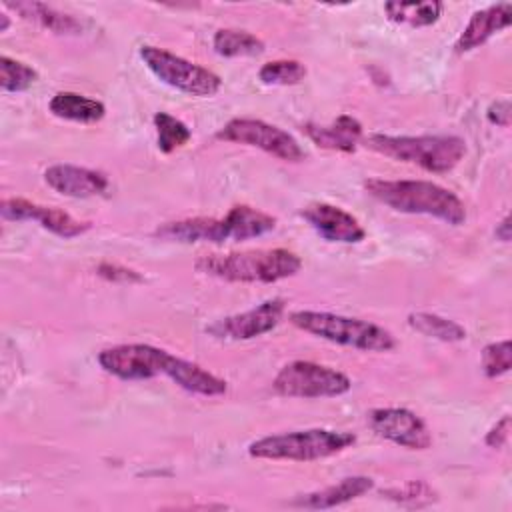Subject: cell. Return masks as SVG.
I'll return each instance as SVG.
<instances>
[{
    "mask_svg": "<svg viewBox=\"0 0 512 512\" xmlns=\"http://www.w3.org/2000/svg\"><path fill=\"white\" fill-rule=\"evenodd\" d=\"M384 498L402 506H426L436 502L434 488L424 480H410L402 486H392L380 492Z\"/></svg>",
    "mask_w": 512,
    "mask_h": 512,
    "instance_id": "obj_28",
    "label": "cell"
},
{
    "mask_svg": "<svg viewBox=\"0 0 512 512\" xmlns=\"http://www.w3.org/2000/svg\"><path fill=\"white\" fill-rule=\"evenodd\" d=\"M96 274L104 280H110V282H124V284H132V282H142L144 278L132 270V268H126V266H120V264H110V262H102L96 266Z\"/></svg>",
    "mask_w": 512,
    "mask_h": 512,
    "instance_id": "obj_30",
    "label": "cell"
},
{
    "mask_svg": "<svg viewBox=\"0 0 512 512\" xmlns=\"http://www.w3.org/2000/svg\"><path fill=\"white\" fill-rule=\"evenodd\" d=\"M258 78L262 84L272 86H294L306 78V66L300 60H270L260 66Z\"/></svg>",
    "mask_w": 512,
    "mask_h": 512,
    "instance_id": "obj_26",
    "label": "cell"
},
{
    "mask_svg": "<svg viewBox=\"0 0 512 512\" xmlns=\"http://www.w3.org/2000/svg\"><path fill=\"white\" fill-rule=\"evenodd\" d=\"M0 18H2V26H0V32H6V30H8V26H10V20H8V16H6V14H0Z\"/></svg>",
    "mask_w": 512,
    "mask_h": 512,
    "instance_id": "obj_34",
    "label": "cell"
},
{
    "mask_svg": "<svg viewBox=\"0 0 512 512\" xmlns=\"http://www.w3.org/2000/svg\"><path fill=\"white\" fill-rule=\"evenodd\" d=\"M300 216L328 242L356 244L362 242L366 236V230L356 216L328 202L308 204L300 212Z\"/></svg>",
    "mask_w": 512,
    "mask_h": 512,
    "instance_id": "obj_14",
    "label": "cell"
},
{
    "mask_svg": "<svg viewBox=\"0 0 512 512\" xmlns=\"http://www.w3.org/2000/svg\"><path fill=\"white\" fill-rule=\"evenodd\" d=\"M364 188L372 198L396 212L434 216L450 226H462L466 222L464 202L436 182L370 178L364 182Z\"/></svg>",
    "mask_w": 512,
    "mask_h": 512,
    "instance_id": "obj_2",
    "label": "cell"
},
{
    "mask_svg": "<svg viewBox=\"0 0 512 512\" xmlns=\"http://www.w3.org/2000/svg\"><path fill=\"white\" fill-rule=\"evenodd\" d=\"M0 214L4 220H14V222L34 220L42 228H46L48 232H52L64 240L82 236L84 232H88L92 228V222L76 220L74 216H70L68 212H64L60 208L42 206V204L30 202L26 198H6L0 206Z\"/></svg>",
    "mask_w": 512,
    "mask_h": 512,
    "instance_id": "obj_13",
    "label": "cell"
},
{
    "mask_svg": "<svg viewBox=\"0 0 512 512\" xmlns=\"http://www.w3.org/2000/svg\"><path fill=\"white\" fill-rule=\"evenodd\" d=\"M140 58L146 68L164 84L190 94V96H214L222 88V78L178 54L164 48L144 44L140 46Z\"/></svg>",
    "mask_w": 512,
    "mask_h": 512,
    "instance_id": "obj_8",
    "label": "cell"
},
{
    "mask_svg": "<svg viewBox=\"0 0 512 512\" xmlns=\"http://www.w3.org/2000/svg\"><path fill=\"white\" fill-rule=\"evenodd\" d=\"M290 322L316 338L362 352H390L396 348L392 332L362 318L318 310H296L290 314Z\"/></svg>",
    "mask_w": 512,
    "mask_h": 512,
    "instance_id": "obj_5",
    "label": "cell"
},
{
    "mask_svg": "<svg viewBox=\"0 0 512 512\" xmlns=\"http://www.w3.org/2000/svg\"><path fill=\"white\" fill-rule=\"evenodd\" d=\"M272 388L280 396L288 398H336L350 392V378L326 364L310 360H294L280 368Z\"/></svg>",
    "mask_w": 512,
    "mask_h": 512,
    "instance_id": "obj_7",
    "label": "cell"
},
{
    "mask_svg": "<svg viewBox=\"0 0 512 512\" xmlns=\"http://www.w3.org/2000/svg\"><path fill=\"white\" fill-rule=\"evenodd\" d=\"M172 354L152 344H116L98 352V364L104 372L126 380H150L160 374L166 376Z\"/></svg>",
    "mask_w": 512,
    "mask_h": 512,
    "instance_id": "obj_10",
    "label": "cell"
},
{
    "mask_svg": "<svg viewBox=\"0 0 512 512\" xmlns=\"http://www.w3.org/2000/svg\"><path fill=\"white\" fill-rule=\"evenodd\" d=\"M212 46L224 58L260 56L266 50V44L256 34L238 28H220L212 38Z\"/></svg>",
    "mask_w": 512,
    "mask_h": 512,
    "instance_id": "obj_23",
    "label": "cell"
},
{
    "mask_svg": "<svg viewBox=\"0 0 512 512\" xmlns=\"http://www.w3.org/2000/svg\"><path fill=\"white\" fill-rule=\"evenodd\" d=\"M364 146L386 158L416 164L426 172L446 174L454 170L466 156V142L452 134H422V136H390L368 134Z\"/></svg>",
    "mask_w": 512,
    "mask_h": 512,
    "instance_id": "obj_4",
    "label": "cell"
},
{
    "mask_svg": "<svg viewBox=\"0 0 512 512\" xmlns=\"http://www.w3.org/2000/svg\"><path fill=\"white\" fill-rule=\"evenodd\" d=\"M284 310L286 302L282 298H270L246 312L212 322L206 332L218 340H252L272 332L280 324Z\"/></svg>",
    "mask_w": 512,
    "mask_h": 512,
    "instance_id": "obj_12",
    "label": "cell"
},
{
    "mask_svg": "<svg viewBox=\"0 0 512 512\" xmlns=\"http://www.w3.org/2000/svg\"><path fill=\"white\" fill-rule=\"evenodd\" d=\"M38 80V72L10 56H0V86L4 92H24Z\"/></svg>",
    "mask_w": 512,
    "mask_h": 512,
    "instance_id": "obj_27",
    "label": "cell"
},
{
    "mask_svg": "<svg viewBox=\"0 0 512 512\" xmlns=\"http://www.w3.org/2000/svg\"><path fill=\"white\" fill-rule=\"evenodd\" d=\"M152 122H154V128H156L158 150L164 152V154L174 152L176 148L188 144L190 138H192L190 128L180 118H176L168 112H156Z\"/></svg>",
    "mask_w": 512,
    "mask_h": 512,
    "instance_id": "obj_25",
    "label": "cell"
},
{
    "mask_svg": "<svg viewBox=\"0 0 512 512\" xmlns=\"http://www.w3.org/2000/svg\"><path fill=\"white\" fill-rule=\"evenodd\" d=\"M356 442L352 432L332 428H308L272 434L248 444V454L260 460L314 462L344 452Z\"/></svg>",
    "mask_w": 512,
    "mask_h": 512,
    "instance_id": "obj_6",
    "label": "cell"
},
{
    "mask_svg": "<svg viewBox=\"0 0 512 512\" xmlns=\"http://www.w3.org/2000/svg\"><path fill=\"white\" fill-rule=\"evenodd\" d=\"M374 488V480L370 476H346L336 484H330L326 488L298 494L292 504L300 508H312V510H324L334 508L340 504H346L350 500H356L364 494H368Z\"/></svg>",
    "mask_w": 512,
    "mask_h": 512,
    "instance_id": "obj_17",
    "label": "cell"
},
{
    "mask_svg": "<svg viewBox=\"0 0 512 512\" xmlns=\"http://www.w3.org/2000/svg\"><path fill=\"white\" fill-rule=\"evenodd\" d=\"M510 22H512V4L510 2L494 4V6H488L484 10H478V12L472 14L466 28L458 36V40L454 44V50L458 54L470 52V50L482 46L486 40H490L500 30L508 28Z\"/></svg>",
    "mask_w": 512,
    "mask_h": 512,
    "instance_id": "obj_16",
    "label": "cell"
},
{
    "mask_svg": "<svg viewBox=\"0 0 512 512\" xmlns=\"http://www.w3.org/2000/svg\"><path fill=\"white\" fill-rule=\"evenodd\" d=\"M4 6L18 12L24 20H32L60 36H78L84 30L82 20H78L74 14L56 10L54 6L42 2H4Z\"/></svg>",
    "mask_w": 512,
    "mask_h": 512,
    "instance_id": "obj_20",
    "label": "cell"
},
{
    "mask_svg": "<svg viewBox=\"0 0 512 512\" xmlns=\"http://www.w3.org/2000/svg\"><path fill=\"white\" fill-rule=\"evenodd\" d=\"M200 274L228 282L272 284L300 272L302 260L288 248L244 250L230 254H206L194 262Z\"/></svg>",
    "mask_w": 512,
    "mask_h": 512,
    "instance_id": "obj_3",
    "label": "cell"
},
{
    "mask_svg": "<svg viewBox=\"0 0 512 512\" xmlns=\"http://www.w3.org/2000/svg\"><path fill=\"white\" fill-rule=\"evenodd\" d=\"M494 236H496L500 242H510L512 230H510V216H508V214L502 218V222H500V224H496Z\"/></svg>",
    "mask_w": 512,
    "mask_h": 512,
    "instance_id": "obj_33",
    "label": "cell"
},
{
    "mask_svg": "<svg viewBox=\"0 0 512 512\" xmlns=\"http://www.w3.org/2000/svg\"><path fill=\"white\" fill-rule=\"evenodd\" d=\"M510 438V416H502L484 436L488 448H502Z\"/></svg>",
    "mask_w": 512,
    "mask_h": 512,
    "instance_id": "obj_32",
    "label": "cell"
},
{
    "mask_svg": "<svg viewBox=\"0 0 512 512\" xmlns=\"http://www.w3.org/2000/svg\"><path fill=\"white\" fill-rule=\"evenodd\" d=\"M166 376L184 388L186 392L200 394V396H220L226 392V380L218 378L216 374L204 370L200 364L184 360L180 356L170 358V364L166 368Z\"/></svg>",
    "mask_w": 512,
    "mask_h": 512,
    "instance_id": "obj_19",
    "label": "cell"
},
{
    "mask_svg": "<svg viewBox=\"0 0 512 512\" xmlns=\"http://www.w3.org/2000/svg\"><path fill=\"white\" fill-rule=\"evenodd\" d=\"M216 138L260 148L284 162H300L306 156L292 134L258 118H232L216 132Z\"/></svg>",
    "mask_w": 512,
    "mask_h": 512,
    "instance_id": "obj_9",
    "label": "cell"
},
{
    "mask_svg": "<svg viewBox=\"0 0 512 512\" xmlns=\"http://www.w3.org/2000/svg\"><path fill=\"white\" fill-rule=\"evenodd\" d=\"M44 180L54 192L70 198L102 196L110 188V180L104 172L74 164H54L46 168Z\"/></svg>",
    "mask_w": 512,
    "mask_h": 512,
    "instance_id": "obj_15",
    "label": "cell"
},
{
    "mask_svg": "<svg viewBox=\"0 0 512 512\" xmlns=\"http://www.w3.org/2000/svg\"><path fill=\"white\" fill-rule=\"evenodd\" d=\"M442 2L426 0V2H386L384 12L388 20L396 24H406L412 28L432 26L438 22L442 14Z\"/></svg>",
    "mask_w": 512,
    "mask_h": 512,
    "instance_id": "obj_22",
    "label": "cell"
},
{
    "mask_svg": "<svg viewBox=\"0 0 512 512\" xmlns=\"http://www.w3.org/2000/svg\"><path fill=\"white\" fill-rule=\"evenodd\" d=\"M408 326L428 338L440 342H462L466 338V328L450 318L432 312H412L408 314Z\"/></svg>",
    "mask_w": 512,
    "mask_h": 512,
    "instance_id": "obj_24",
    "label": "cell"
},
{
    "mask_svg": "<svg viewBox=\"0 0 512 512\" xmlns=\"http://www.w3.org/2000/svg\"><path fill=\"white\" fill-rule=\"evenodd\" d=\"M486 118L490 124H496V126H510V118H512V104L508 98H502V100H494L488 110H486Z\"/></svg>",
    "mask_w": 512,
    "mask_h": 512,
    "instance_id": "obj_31",
    "label": "cell"
},
{
    "mask_svg": "<svg viewBox=\"0 0 512 512\" xmlns=\"http://www.w3.org/2000/svg\"><path fill=\"white\" fill-rule=\"evenodd\" d=\"M512 368V348L510 340L490 342L482 350V370L486 378H498L508 374Z\"/></svg>",
    "mask_w": 512,
    "mask_h": 512,
    "instance_id": "obj_29",
    "label": "cell"
},
{
    "mask_svg": "<svg viewBox=\"0 0 512 512\" xmlns=\"http://www.w3.org/2000/svg\"><path fill=\"white\" fill-rule=\"evenodd\" d=\"M48 108L56 118L80 122V124L100 122L106 114V106L100 100H94V98H88L84 94L70 92V90L56 92L50 98Z\"/></svg>",
    "mask_w": 512,
    "mask_h": 512,
    "instance_id": "obj_21",
    "label": "cell"
},
{
    "mask_svg": "<svg viewBox=\"0 0 512 512\" xmlns=\"http://www.w3.org/2000/svg\"><path fill=\"white\" fill-rule=\"evenodd\" d=\"M374 434L408 450H428L432 432L426 422L408 408H374L366 414Z\"/></svg>",
    "mask_w": 512,
    "mask_h": 512,
    "instance_id": "obj_11",
    "label": "cell"
},
{
    "mask_svg": "<svg viewBox=\"0 0 512 512\" xmlns=\"http://www.w3.org/2000/svg\"><path fill=\"white\" fill-rule=\"evenodd\" d=\"M304 132L316 146L346 154L354 152L362 140V124L350 114H340L330 124L308 122L304 126Z\"/></svg>",
    "mask_w": 512,
    "mask_h": 512,
    "instance_id": "obj_18",
    "label": "cell"
},
{
    "mask_svg": "<svg viewBox=\"0 0 512 512\" xmlns=\"http://www.w3.org/2000/svg\"><path fill=\"white\" fill-rule=\"evenodd\" d=\"M276 228V218L256 210L248 204L232 206L222 218L194 216L184 220L166 222L156 228L154 236L168 242H214L222 244L226 240H250L264 236Z\"/></svg>",
    "mask_w": 512,
    "mask_h": 512,
    "instance_id": "obj_1",
    "label": "cell"
}]
</instances>
